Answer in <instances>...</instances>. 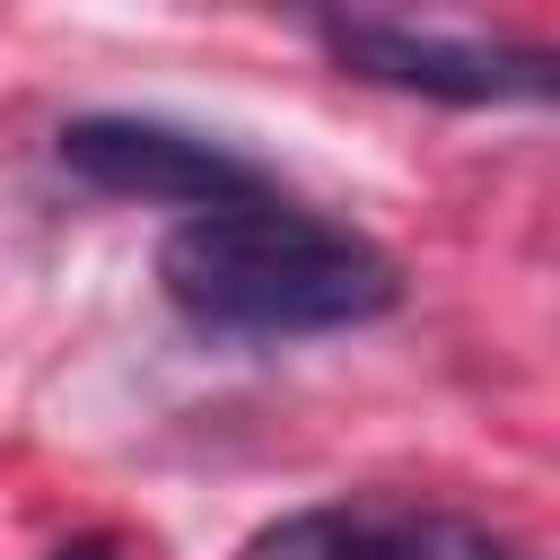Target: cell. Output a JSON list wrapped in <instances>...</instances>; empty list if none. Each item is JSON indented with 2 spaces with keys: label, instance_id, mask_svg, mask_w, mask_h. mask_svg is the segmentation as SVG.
I'll return each mask as SVG.
<instances>
[{
  "label": "cell",
  "instance_id": "277c9868",
  "mask_svg": "<svg viewBox=\"0 0 560 560\" xmlns=\"http://www.w3.org/2000/svg\"><path fill=\"white\" fill-rule=\"evenodd\" d=\"M236 560H534V551L472 508L350 490V499H315V508L262 525Z\"/></svg>",
  "mask_w": 560,
  "mask_h": 560
},
{
  "label": "cell",
  "instance_id": "6da1fadb",
  "mask_svg": "<svg viewBox=\"0 0 560 560\" xmlns=\"http://www.w3.org/2000/svg\"><path fill=\"white\" fill-rule=\"evenodd\" d=\"M158 289L184 324L219 341H306V332L376 324L402 298V271L376 236L306 201L254 192L175 219L158 245Z\"/></svg>",
  "mask_w": 560,
  "mask_h": 560
},
{
  "label": "cell",
  "instance_id": "5b68a950",
  "mask_svg": "<svg viewBox=\"0 0 560 560\" xmlns=\"http://www.w3.org/2000/svg\"><path fill=\"white\" fill-rule=\"evenodd\" d=\"M52 560H122V551H114V542H105V534H88V542H61V551H52Z\"/></svg>",
  "mask_w": 560,
  "mask_h": 560
},
{
  "label": "cell",
  "instance_id": "3957f363",
  "mask_svg": "<svg viewBox=\"0 0 560 560\" xmlns=\"http://www.w3.org/2000/svg\"><path fill=\"white\" fill-rule=\"evenodd\" d=\"M61 166L88 184V192H114V201H158V210H219V201H254L271 192L254 158H236L228 140L210 131H184V122H158V114H79L52 131Z\"/></svg>",
  "mask_w": 560,
  "mask_h": 560
},
{
  "label": "cell",
  "instance_id": "7a4b0ae2",
  "mask_svg": "<svg viewBox=\"0 0 560 560\" xmlns=\"http://www.w3.org/2000/svg\"><path fill=\"white\" fill-rule=\"evenodd\" d=\"M315 44L350 79L438 96V105H542L560 70L542 44H490V35H446L411 18H315Z\"/></svg>",
  "mask_w": 560,
  "mask_h": 560
}]
</instances>
